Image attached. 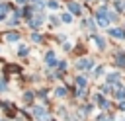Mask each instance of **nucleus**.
Segmentation results:
<instances>
[{
  "mask_svg": "<svg viewBox=\"0 0 125 121\" xmlns=\"http://www.w3.org/2000/svg\"><path fill=\"white\" fill-rule=\"evenodd\" d=\"M45 62H47V66H49V68L57 66V59H55V53H53V51H49V53L45 55Z\"/></svg>",
  "mask_w": 125,
  "mask_h": 121,
  "instance_id": "nucleus-1",
  "label": "nucleus"
},
{
  "mask_svg": "<svg viewBox=\"0 0 125 121\" xmlns=\"http://www.w3.org/2000/svg\"><path fill=\"white\" fill-rule=\"evenodd\" d=\"M92 64H94V62H92V60H90V59H80V60H78V64H76V66H78V68H80V70H84V68H86V70H88V68H92Z\"/></svg>",
  "mask_w": 125,
  "mask_h": 121,
  "instance_id": "nucleus-2",
  "label": "nucleus"
},
{
  "mask_svg": "<svg viewBox=\"0 0 125 121\" xmlns=\"http://www.w3.org/2000/svg\"><path fill=\"white\" fill-rule=\"evenodd\" d=\"M33 115H35L37 119H47V117H49L47 111H45V107H33Z\"/></svg>",
  "mask_w": 125,
  "mask_h": 121,
  "instance_id": "nucleus-3",
  "label": "nucleus"
},
{
  "mask_svg": "<svg viewBox=\"0 0 125 121\" xmlns=\"http://www.w3.org/2000/svg\"><path fill=\"white\" fill-rule=\"evenodd\" d=\"M68 10L74 14V16H78L80 12H82V8H80V4H76V2H68Z\"/></svg>",
  "mask_w": 125,
  "mask_h": 121,
  "instance_id": "nucleus-4",
  "label": "nucleus"
},
{
  "mask_svg": "<svg viewBox=\"0 0 125 121\" xmlns=\"http://www.w3.org/2000/svg\"><path fill=\"white\" fill-rule=\"evenodd\" d=\"M109 35H113V37H117V39H125V31H123V29H117V27L109 29Z\"/></svg>",
  "mask_w": 125,
  "mask_h": 121,
  "instance_id": "nucleus-5",
  "label": "nucleus"
},
{
  "mask_svg": "<svg viewBox=\"0 0 125 121\" xmlns=\"http://www.w3.org/2000/svg\"><path fill=\"white\" fill-rule=\"evenodd\" d=\"M43 20H45V18H43V16L39 14L37 18H33V20H29V25H31V27H39V25L43 23Z\"/></svg>",
  "mask_w": 125,
  "mask_h": 121,
  "instance_id": "nucleus-6",
  "label": "nucleus"
},
{
  "mask_svg": "<svg viewBox=\"0 0 125 121\" xmlns=\"http://www.w3.org/2000/svg\"><path fill=\"white\" fill-rule=\"evenodd\" d=\"M96 100H98V105H100V107H104V109H109V101H107L105 98H102V96H98Z\"/></svg>",
  "mask_w": 125,
  "mask_h": 121,
  "instance_id": "nucleus-7",
  "label": "nucleus"
},
{
  "mask_svg": "<svg viewBox=\"0 0 125 121\" xmlns=\"http://www.w3.org/2000/svg\"><path fill=\"white\" fill-rule=\"evenodd\" d=\"M92 39L96 41V45H98V49H104V47H105V41H104V39H102L100 35H92Z\"/></svg>",
  "mask_w": 125,
  "mask_h": 121,
  "instance_id": "nucleus-8",
  "label": "nucleus"
},
{
  "mask_svg": "<svg viewBox=\"0 0 125 121\" xmlns=\"http://www.w3.org/2000/svg\"><path fill=\"white\" fill-rule=\"evenodd\" d=\"M115 62H117L119 66H125V53H117V57H115Z\"/></svg>",
  "mask_w": 125,
  "mask_h": 121,
  "instance_id": "nucleus-9",
  "label": "nucleus"
},
{
  "mask_svg": "<svg viewBox=\"0 0 125 121\" xmlns=\"http://www.w3.org/2000/svg\"><path fill=\"white\" fill-rule=\"evenodd\" d=\"M20 39V33L12 31V33H6V41H18Z\"/></svg>",
  "mask_w": 125,
  "mask_h": 121,
  "instance_id": "nucleus-10",
  "label": "nucleus"
},
{
  "mask_svg": "<svg viewBox=\"0 0 125 121\" xmlns=\"http://www.w3.org/2000/svg\"><path fill=\"white\" fill-rule=\"evenodd\" d=\"M55 96H57V98H64V96H66V88H57V90H55Z\"/></svg>",
  "mask_w": 125,
  "mask_h": 121,
  "instance_id": "nucleus-11",
  "label": "nucleus"
},
{
  "mask_svg": "<svg viewBox=\"0 0 125 121\" xmlns=\"http://www.w3.org/2000/svg\"><path fill=\"white\" fill-rule=\"evenodd\" d=\"M117 20V12H107V21H115Z\"/></svg>",
  "mask_w": 125,
  "mask_h": 121,
  "instance_id": "nucleus-12",
  "label": "nucleus"
},
{
  "mask_svg": "<svg viewBox=\"0 0 125 121\" xmlns=\"http://www.w3.org/2000/svg\"><path fill=\"white\" fill-rule=\"evenodd\" d=\"M107 82H111V84L113 82H119V74H109L107 76Z\"/></svg>",
  "mask_w": 125,
  "mask_h": 121,
  "instance_id": "nucleus-13",
  "label": "nucleus"
},
{
  "mask_svg": "<svg viewBox=\"0 0 125 121\" xmlns=\"http://www.w3.org/2000/svg\"><path fill=\"white\" fill-rule=\"evenodd\" d=\"M18 53H20V55H27V53H29V49H27L25 45H20V49H18Z\"/></svg>",
  "mask_w": 125,
  "mask_h": 121,
  "instance_id": "nucleus-14",
  "label": "nucleus"
},
{
  "mask_svg": "<svg viewBox=\"0 0 125 121\" xmlns=\"http://www.w3.org/2000/svg\"><path fill=\"white\" fill-rule=\"evenodd\" d=\"M62 21H64V23L72 21V16H70V14H62Z\"/></svg>",
  "mask_w": 125,
  "mask_h": 121,
  "instance_id": "nucleus-15",
  "label": "nucleus"
},
{
  "mask_svg": "<svg viewBox=\"0 0 125 121\" xmlns=\"http://www.w3.org/2000/svg\"><path fill=\"white\" fill-rule=\"evenodd\" d=\"M23 100H25V101H31V100H33V94H31V92H25Z\"/></svg>",
  "mask_w": 125,
  "mask_h": 121,
  "instance_id": "nucleus-16",
  "label": "nucleus"
},
{
  "mask_svg": "<svg viewBox=\"0 0 125 121\" xmlns=\"http://www.w3.org/2000/svg\"><path fill=\"white\" fill-rule=\"evenodd\" d=\"M115 8L121 10V8H123V0H115Z\"/></svg>",
  "mask_w": 125,
  "mask_h": 121,
  "instance_id": "nucleus-17",
  "label": "nucleus"
},
{
  "mask_svg": "<svg viewBox=\"0 0 125 121\" xmlns=\"http://www.w3.org/2000/svg\"><path fill=\"white\" fill-rule=\"evenodd\" d=\"M49 8H59V2H55V0H51V2H49Z\"/></svg>",
  "mask_w": 125,
  "mask_h": 121,
  "instance_id": "nucleus-18",
  "label": "nucleus"
},
{
  "mask_svg": "<svg viewBox=\"0 0 125 121\" xmlns=\"http://www.w3.org/2000/svg\"><path fill=\"white\" fill-rule=\"evenodd\" d=\"M98 121H111V117H105V115H100Z\"/></svg>",
  "mask_w": 125,
  "mask_h": 121,
  "instance_id": "nucleus-19",
  "label": "nucleus"
},
{
  "mask_svg": "<svg viewBox=\"0 0 125 121\" xmlns=\"http://www.w3.org/2000/svg\"><path fill=\"white\" fill-rule=\"evenodd\" d=\"M31 39H33V41H41V35H37V33H33V35H31Z\"/></svg>",
  "mask_w": 125,
  "mask_h": 121,
  "instance_id": "nucleus-20",
  "label": "nucleus"
},
{
  "mask_svg": "<svg viewBox=\"0 0 125 121\" xmlns=\"http://www.w3.org/2000/svg\"><path fill=\"white\" fill-rule=\"evenodd\" d=\"M100 74H104V68H102V66H98V68H96V76H100Z\"/></svg>",
  "mask_w": 125,
  "mask_h": 121,
  "instance_id": "nucleus-21",
  "label": "nucleus"
},
{
  "mask_svg": "<svg viewBox=\"0 0 125 121\" xmlns=\"http://www.w3.org/2000/svg\"><path fill=\"white\" fill-rule=\"evenodd\" d=\"M8 23H10V25H16V23H18V18H12V20H10Z\"/></svg>",
  "mask_w": 125,
  "mask_h": 121,
  "instance_id": "nucleus-22",
  "label": "nucleus"
},
{
  "mask_svg": "<svg viewBox=\"0 0 125 121\" xmlns=\"http://www.w3.org/2000/svg\"><path fill=\"white\" fill-rule=\"evenodd\" d=\"M119 109H121V111H125V101H121V103H119Z\"/></svg>",
  "mask_w": 125,
  "mask_h": 121,
  "instance_id": "nucleus-23",
  "label": "nucleus"
},
{
  "mask_svg": "<svg viewBox=\"0 0 125 121\" xmlns=\"http://www.w3.org/2000/svg\"><path fill=\"white\" fill-rule=\"evenodd\" d=\"M16 2H18V4H21V6H25V4H27V0H16Z\"/></svg>",
  "mask_w": 125,
  "mask_h": 121,
  "instance_id": "nucleus-24",
  "label": "nucleus"
},
{
  "mask_svg": "<svg viewBox=\"0 0 125 121\" xmlns=\"http://www.w3.org/2000/svg\"><path fill=\"white\" fill-rule=\"evenodd\" d=\"M31 2H35V4H39V2H41V0H31Z\"/></svg>",
  "mask_w": 125,
  "mask_h": 121,
  "instance_id": "nucleus-25",
  "label": "nucleus"
},
{
  "mask_svg": "<svg viewBox=\"0 0 125 121\" xmlns=\"http://www.w3.org/2000/svg\"><path fill=\"white\" fill-rule=\"evenodd\" d=\"M0 121H4V119H0Z\"/></svg>",
  "mask_w": 125,
  "mask_h": 121,
  "instance_id": "nucleus-26",
  "label": "nucleus"
}]
</instances>
